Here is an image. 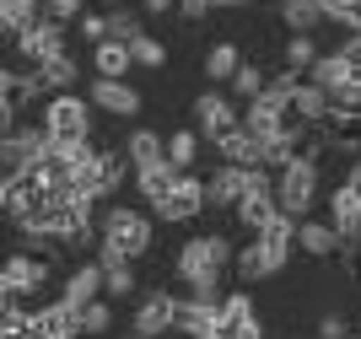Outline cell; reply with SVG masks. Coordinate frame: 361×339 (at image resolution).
<instances>
[{
    "label": "cell",
    "instance_id": "1",
    "mask_svg": "<svg viewBox=\"0 0 361 339\" xmlns=\"http://www.w3.org/2000/svg\"><path fill=\"white\" fill-rule=\"evenodd\" d=\"M232 264H238V248H232L221 232H200V237H189V242L178 248L173 275H178V281L189 285V296H200V302H226L221 281H226Z\"/></svg>",
    "mask_w": 361,
    "mask_h": 339
},
{
    "label": "cell",
    "instance_id": "2",
    "mask_svg": "<svg viewBox=\"0 0 361 339\" xmlns=\"http://www.w3.org/2000/svg\"><path fill=\"white\" fill-rule=\"evenodd\" d=\"M92 97H81V92H54V97H44V113H38V124L49 130V140L54 146H87L92 140Z\"/></svg>",
    "mask_w": 361,
    "mask_h": 339
},
{
    "label": "cell",
    "instance_id": "3",
    "mask_svg": "<svg viewBox=\"0 0 361 339\" xmlns=\"http://www.w3.org/2000/svg\"><path fill=\"white\" fill-rule=\"evenodd\" d=\"M97 226H103V242H108V248L130 253V259H146V253L157 248V216H151V210H135V205H108Z\"/></svg>",
    "mask_w": 361,
    "mask_h": 339
},
{
    "label": "cell",
    "instance_id": "4",
    "mask_svg": "<svg viewBox=\"0 0 361 339\" xmlns=\"http://www.w3.org/2000/svg\"><path fill=\"white\" fill-rule=\"evenodd\" d=\"M49 281H54V259H44V253H11L6 259V269H0V291H6V302H44Z\"/></svg>",
    "mask_w": 361,
    "mask_h": 339
},
{
    "label": "cell",
    "instance_id": "5",
    "mask_svg": "<svg viewBox=\"0 0 361 339\" xmlns=\"http://www.w3.org/2000/svg\"><path fill=\"white\" fill-rule=\"evenodd\" d=\"M275 199H281L286 216L307 221V216H313V199H318V156L302 151L291 167H281V173H275Z\"/></svg>",
    "mask_w": 361,
    "mask_h": 339
},
{
    "label": "cell",
    "instance_id": "6",
    "mask_svg": "<svg viewBox=\"0 0 361 339\" xmlns=\"http://www.w3.org/2000/svg\"><path fill=\"white\" fill-rule=\"evenodd\" d=\"M195 130L205 135V140H226L232 130H243V108H238V97L232 92H216V87H205L195 97Z\"/></svg>",
    "mask_w": 361,
    "mask_h": 339
},
{
    "label": "cell",
    "instance_id": "7",
    "mask_svg": "<svg viewBox=\"0 0 361 339\" xmlns=\"http://www.w3.org/2000/svg\"><path fill=\"white\" fill-rule=\"evenodd\" d=\"M178 302H183V296H173L167 285L146 291V296L135 302V312H130L135 334H146V339H167V334H178Z\"/></svg>",
    "mask_w": 361,
    "mask_h": 339
},
{
    "label": "cell",
    "instance_id": "8",
    "mask_svg": "<svg viewBox=\"0 0 361 339\" xmlns=\"http://www.w3.org/2000/svg\"><path fill=\"white\" fill-rule=\"evenodd\" d=\"M205 205H211L205 178H200V173H183L178 183H173V194H167L151 216H157V221H167V226H183V221H195V216H205Z\"/></svg>",
    "mask_w": 361,
    "mask_h": 339
},
{
    "label": "cell",
    "instance_id": "9",
    "mask_svg": "<svg viewBox=\"0 0 361 339\" xmlns=\"http://www.w3.org/2000/svg\"><path fill=\"white\" fill-rule=\"evenodd\" d=\"M49 146H54V140H49L44 124H16V130H6V135H0V167H6V178L27 173Z\"/></svg>",
    "mask_w": 361,
    "mask_h": 339
},
{
    "label": "cell",
    "instance_id": "10",
    "mask_svg": "<svg viewBox=\"0 0 361 339\" xmlns=\"http://www.w3.org/2000/svg\"><path fill=\"white\" fill-rule=\"evenodd\" d=\"M11 49H16V65H49V59H60V54H71L65 49V27L60 22H32L27 32H16L11 38Z\"/></svg>",
    "mask_w": 361,
    "mask_h": 339
},
{
    "label": "cell",
    "instance_id": "11",
    "mask_svg": "<svg viewBox=\"0 0 361 339\" xmlns=\"http://www.w3.org/2000/svg\"><path fill=\"white\" fill-rule=\"evenodd\" d=\"M329 226L340 232V242H345V259H361V194L350 189V183H334L329 189Z\"/></svg>",
    "mask_w": 361,
    "mask_h": 339
},
{
    "label": "cell",
    "instance_id": "12",
    "mask_svg": "<svg viewBox=\"0 0 361 339\" xmlns=\"http://www.w3.org/2000/svg\"><path fill=\"white\" fill-rule=\"evenodd\" d=\"M211 339H264V323H259V312H254V296H248V291L226 296Z\"/></svg>",
    "mask_w": 361,
    "mask_h": 339
},
{
    "label": "cell",
    "instance_id": "13",
    "mask_svg": "<svg viewBox=\"0 0 361 339\" xmlns=\"http://www.w3.org/2000/svg\"><path fill=\"white\" fill-rule=\"evenodd\" d=\"M254 173L259 167H232L221 162L211 178H205V189H211V210H238L248 194H254Z\"/></svg>",
    "mask_w": 361,
    "mask_h": 339
},
{
    "label": "cell",
    "instance_id": "14",
    "mask_svg": "<svg viewBox=\"0 0 361 339\" xmlns=\"http://www.w3.org/2000/svg\"><path fill=\"white\" fill-rule=\"evenodd\" d=\"M32 339H81V307H71V302H38L32 307Z\"/></svg>",
    "mask_w": 361,
    "mask_h": 339
},
{
    "label": "cell",
    "instance_id": "15",
    "mask_svg": "<svg viewBox=\"0 0 361 339\" xmlns=\"http://www.w3.org/2000/svg\"><path fill=\"white\" fill-rule=\"evenodd\" d=\"M60 296L71 302V307H92L97 296H108L103 264H97V259H75V264L65 269V281H60Z\"/></svg>",
    "mask_w": 361,
    "mask_h": 339
},
{
    "label": "cell",
    "instance_id": "16",
    "mask_svg": "<svg viewBox=\"0 0 361 339\" xmlns=\"http://www.w3.org/2000/svg\"><path fill=\"white\" fill-rule=\"evenodd\" d=\"M87 97H92V108L108 113V118H135L140 113V92L130 87V81H103V75H97L87 87Z\"/></svg>",
    "mask_w": 361,
    "mask_h": 339
},
{
    "label": "cell",
    "instance_id": "17",
    "mask_svg": "<svg viewBox=\"0 0 361 339\" xmlns=\"http://www.w3.org/2000/svg\"><path fill=\"white\" fill-rule=\"evenodd\" d=\"M97 264H103V285H108V302H124V296H135V259L119 248H97Z\"/></svg>",
    "mask_w": 361,
    "mask_h": 339
},
{
    "label": "cell",
    "instance_id": "18",
    "mask_svg": "<svg viewBox=\"0 0 361 339\" xmlns=\"http://www.w3.org/2000/svg\"><path fill=\"white\" fill-rule=\"evenodd\" d=\"M216 318H221V302H200V296H183L178 302V334L183 339H211Z\"/></svg>",
    "mask_w": 361,
    "mask_h": 339
},
{
    "label": "cell",
    "instance_id": "19",
    "mask_svg": "<svg viewBox=\"0 0 361 339\" xmlns=\"http://www.w3.org/2000/svg\"><path fill=\"white\" fill-rule=\"evenodd\" d=\"M124 156H130V167H135V173L162 167V162H167V135H157V130H130V135H124Z\"/></svg>",
    "mask_w": 361,
    "mask_h": 339
},
{
    "label": "cell",
    "instance_id": "20",
    "mask_svg": "<svg viewBox=\"0 0 361 339\" xmlns=\"http://www.w3.org/2000/svg\"><path fill=\"white\" fill-rule=\"evenodd\" d=\"M200 70H205V81H211V87H232V75L243 70V49L232 44V38H221V44H211L205 49V59H200Z\"/></svg>",
    "mask_w": 361,
    "mask_h": 339
},
{
    "label": "cell",
    "instance_id": "21",
    "mask_svg": "<svg viewBox=\"0 0 361 339\" xmlns=\"http://www.w3.org/2000/svg\"><path fill=\"white\" fill-rule=\"evenodd\" d=\"M291 113H297L307 130H324V124L334 118V103H329V92H318L313 81H302L297 97H291Z\"/></svg>",
    "mask_w": 361,
    "mask_h": 339
},
{
    "label": "cell",
    "instance_id": "22",
    "mask_svg": "<svg viewBox=\"0 0 361 339\" xmlns=\"http://www.w3.org/2000/svg\"><path fill=\"white\" fill-rule=\"evenodd\" d=\"M297 248L307 253V259H334L345 242H340V232H334L329 221H313V216H307V221L297 226Z\"/></svg>",
    "mask_w": 361,
    "mask_h": 339
},
{
    "label": "cell",
    "instance_id": "23",
    "mask_svg": "<svg viewBox=\"0 0 361 339\" xmlns=\"http://www.w3.org/2000/svg\"><path fill=\"white\" fill-rule=\"evenodd\" d=\"M178 167H173V162H162V167H146V173H135V194H140V199H146V210H157V205H162V199H167V194H173V183H178Z\"/></svg>",
    "mask_w": 361,
    "mask_h": 339
},
{
    "label": "cell",
    "instance_id": "24",
    "mask_svg": "<svg viewBox=\"0 0 361 339\" xmlns=\"http://www.w3.org/2000/svg\"><path fill=\"white\" fill-rule=\"evenodd\" d=\"M92 70L103 75V81H124V75L135 70V54H130V44H114V38H108V44L92 49Z\"/></svg>",
    "mask_w": 361,
    "mask_h": 339
},
{
    "label": "cell",
    "instance_id": "25",
    "mask_svg": "<svg viewBox=\"0 0 361 339\" xmlns=\"http://www.w3.org/2000/svg\"><path fill=\"white\" fill-rule=\"evenodd\" d=\"M307 81H313L318 92H329V97H334V92H345L350 81H356V75H350V65H345L340 54H334V49H324V59H318L313 70H307Z\"/></svg>",
    "mask_w": 361,
    "mask_h": 339
},
{
    "label": "cell",
    "instance_id": "26",
    "mask_svg": "<svg viewBox=\"0 0 361 339\" xmlns=\"http://www.w3.org/2000/svg\"><path fill=\"white\" fill-rule=\"evenodd\" d=\"M216 151H221V162H232V167H264V146H259L248 130H232L226 140H216Z\"/></svg>",
    "mask_w": 361,
    "mask_h": 339
},
{
    "label": "cell",
    "instance_id": "27",
    "mask_svg": "<svg viewBox=\"0 0 361 339\" xmlns=\"http://www.w3.org/2000/svg\"><path fill=\"white\" fill-rule=\"evenodd\" d=\"M32 70H38V81H44L49 97H54V92H75V81H81L75 54H60V59H49V65H32Z\"/></svg>",
    "mask_w": 361,
    "mask_h": 339
},
{
    "label": "cell",
    "instance_id": "28",
    "mask_svg": "<svg viewBox=\"0 0 361 339\" xmlns=\"http://www.w3.org/2000/svg\"><path fill=\"white\" fill-rule=\"evenodd\" d=\"M281 59H286V70H291V75H307L318 59H324V49H318L313 32H291L286 49H281Z\"/></svg>",
    "mask_w": 361,
    "mask_h": 339
},
{
    "label": "cell",
    "instance_id": "29",
    "mask_svg": "<svg viewBox=\"0 0 361 339\" xmlns=\"http://www.w3.org/2000/svg\"><path fill=\"white\" fill-rule=\"evenodd\" d=\"M32 22H44V0H0V27H6V38L27 32Z\"/></svg>",
    "mask_w": 361,
    "mask_h": 339
},
{
    "label": "cell",
    "instance_id": "30",
    "mask_svg": "<svg viewBox=\"0 0 361 339\" xmlns=\"http://www.w3.org/2000/svg\"><path fill=\"white\" fill-rule=\"evenodd\" d=\"M200 146H205V135H200V130H173V135H167V162L178 167V173H195Z\"/></svg>",
    "mask_w": 361,
    "mask_h": 339
},
{
    "label": "cell",
    "instance_id": "31",
    "mask_svg": "<svg viewBox=\"0 0 361 339\" xmlns=\"http://www.w3.org/2000/svg\"><path fill=\"white\" fill-rule=\"evenodd\" d=\"M281 22H286L291 32H318L329 16H324L318 0H281Z\"/></svg>",
    "mask_w": 361,
    "mask_h": 339
},
{
    "label": "cell",
    "instance_id": "32",
    "mask_svg": "<svg viewBox=\"0 0 361 339\" xmlns=\"http://www.w3.org/2000/svg\"><path fill=\"white\" fill-rule=\"evenodd\" d=\"M264 92H270V75L259 70V65H248V59H243V70L232 75V97H238V103L248 108V103H259Z\"/></svg>",
    "mask_w": 361,
    "mask_h": 339
},
{
    "label": "cell",
    "instance_id": "33",
    "mask_svg": "<svg viewBox=\"0 0 361 339\" xmlns=\"http://www.w3.org/2000/svg\"><path fill=\"white\" fill-rule=\"evenodd\" d=\"M108 38H114V44H135V38H146V27H140V11H130V6L108 11Z\"/></svg>",
    "mask_w": 361,
    "mask_h": 339
},
{
    "label": "cell",
    "instance_id": "34",
    "mask_svg": "<svg viewBox=\"0 0 361 339\" xmlns=\"http://www.w3.org/2000/svg\"><path fill=\"white\" fill-rule=\"evenodd\" d=\"M108 328H114V302H108V296H97L92 307H81V334L87 339H103Z\"/></svg>",
    "mask_w": 361,
    "mask_h": 339
},
{
    "label": "cell",
    "instance_id": "35",
    "mask_svg": "<svg viewBox=\"0 0 361 339\" xmlns=\"http://www.w3.org/2000/svg\"><path fill=\"white\" fill-rule=\"evenodd\" d=\"M130 54H135V70H162V65H167V44H162V38H151V32L130 44Z\"/></svg>",
    "mask_w": 361,
    "mask_h": 339
},
{
    "label": "cell",
    "instance_id": "36",
    "mask_svg": "<svg viewBox=\"0 0 361 339\" xmlns=\"http://www.w3.org/2000/svg\"><path fill=\"white\" fill-rule=\"evenodd\" d=\"M44 16L49 22H60V27H71V22H81V0H44Z\"/></svg>",
    "mask_w": 361,
    "mask_h": 339
},
{
    "label": "cell",
    "instance_id": "37",
    "mask_svg": "<svg viewBox=\"0 0 361 339\" xmlns=\"http://www.w3.org/2000/svg\"><path fill=\"white\" fill-rule=\"evenodd\" d=\"M81 38H87L92 49L108 44V11H87V16H81Z\"/></svg>",
    "mask_w": 361,
    "mask_h": 339
},
{
    "label": "cell",
    "instance_id": "38",
    "mask_svg": "<svg viewBox=\"0 0 361 339\" xmlns=\"http://www.w3.org/2000/svg\"><path fill=\"white\" fill-rule=\"evenodd\" d=\"M334 54L345 59V65H350V75H356V81H361V32H345V38L334 44Z\"/></svg>",
    "mask_w": 361,
    "mask_h": 339
},
{
    "label": "cell",
    "instance_id": "39",
    "mask_svg": "<svg viewBox=\"0 0 361 339\" xmlns=\"http://www.w3.org/2000/svg\"><path fill=\"white\" fill-rule=\"evenodd\" d=\"M318 339H356V334H350L345 312H324V318H318Z\"/></svg>",
    "mask_w": 361,
    "mask_h": 339
},
{
    "label": "cell",
    "instance_id": "40",
    "mask_svg": "<svg viewBox=\"0 0 361 339\" xmlns=\"http://www.w3.org/2000/svg\"><path fill=\"white\" fill-rule=\"evenodd\" d=\"M178 16L183 22H205V16H211V0H178Z\"/></svg>",
    "mask_w": 361,
    "mask_h": 339
},
{
    "label": "cell",
    "instance_id": "41",
    "mask_svg": "<svg viewBox=\"0 0 361 339\" xmlns=\"http://www.w3.org/2000/svg\"><path fill=\"white\" fill-rule=\"evenodd\" d=\"M146 6V16H167V11H178V0H140Z\"/></svg>",
    "mask_w": 361,
    "mask_h": 339
},
{
    "label": "cell",
    "instance_id": "42",
    "mask_svg": "<svg viewBox=\"0 0 361 339\" xmlns=\"http://www.w3.org/2000/svg\"><path fill=\"white\" fill-rule=\"evenodd\" d=\"M243 6H254V0H211V11H243Z\"/></svg>",
    "mask_w": 361,
    "mask_h": 339
},
{
    "label": "cell",
    "instance_id": "43",
    "mask_svg": "<svg viewBox=\"0 0 361 339\" xmlns=\"http://www.w3.org/2000/svg\"><path fill=\"white\" fill-rule=\"evenodd\" d=\"M345 183H350V189H356V194H361V156H356V162H350V173H345Z\"/></svg>",
    "mask_w": 361,
    "mask_h": 339
},
{
    "label": "cell",
    "instance_id": "44",
    "mask_svg": "<svg viewBox=\"0 0 361 339\" xmlns=\"http://www.w3.org/2000/svg\"><path fill=\"white\" fill-rule=\"evenodd\" d=\"M97 6H103V11H119V6H130V0H97Z\"/></svg>",
    "mask_w": 361,
    "mask_h": 339
},
{
    "label": "cell",
    "instance_id": "45",
    "mask_svg": "<svg viewBox=\"0 0 361 339\" xmlns=\"http://www.w3.org/2000/svg\"><path fill=\"white\" fill-rule=\"evenodd\" d=\"M356 339H361V328H356Z\"/></svg>",
    "mask_w": 361,
    "mask_h": 339
},
{
    "label": "cell",
    "instance_id": "46",
    "mask_svg": "<svg viewBox=\"0 0 361 339\" xmlns=\"http://www.w3.org/2000/svg\"><path fill=\"white\" fill-rule=\"evenodd\" d=\"M135 339H146V334H135Z\"/></svg>",
    "mask_w": 361,
    "mask_h": 339
}]
</instances>
